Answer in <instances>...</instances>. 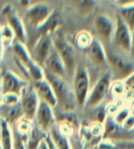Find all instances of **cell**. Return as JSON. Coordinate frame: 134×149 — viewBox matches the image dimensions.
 I'll list each match as a JSON object with an SVG mask.
<instances>
[{
	"mask_svg": "<svg viewBox=\"0 0 134 149\" xmlns=\"http://www.w3.org/2000/svg\"><path fill=\"white\" fill-rule=\"evenodd\" d=\"M44 79L50 84L56 96V109L59 108L62 112H75L77 108H79L73 86H70L64 78L57 77L47 72H44Z\"/></svg>",
	"mask_w": 134,
	"mask_h": 149,
	"instance_id": "6da1fadb",
	"label": "cell"
},
{
	"mask_svg": "<svg viewBox=\"0 0 134 149\" xmlns=\"http://www.w3.org/2000/svg\"><path fill=\"white\" fill-rule=\"evenodd\" d=\"M108 66L111 67L116 81H123L134 72V59L130 54L124 53L117 48L113 47L106 49Z\"/></svg>",
	"mask_w": 134,
	"mask_h": 149,
	"instance_id": "7a4b0ae2",
	"label": "cell"
},
{
	"mask_svg": "<svg viewBox=\"0 0 134 149\" xmlns=\"http://www.w3.org/2000/svg\"><path fill=\"white\" fill-rule=\"evenodd\" d=\"M51 41L54 48L61 57L62 61L65 65L66 76L73 78L75 70V53L73 45L69 43L63 29L60 27L51 35Z\"/></svg>",
	"mask_w": 134,
	"mask_h": 149,
	"instance_id": "3957f363",
	"label": "cell"
},
{
	"mask_svg": "<svg viewBox=\"0 0 134 149\" xmlns=\"http://www.w3.org/2000/svg\"><path fill=\"white\" fill-rule=\"evenodd\" d=\"M73 89L79 108H84L90 91V77L85 66L77 65L73 77Z\"/></svg>",
	"mask_w": 134,
	"mask_h": 149,
	"instance_id": "277c9868",
	"label": "cell"
},
{
	"mask_svg": "<svg viewBox=\"0 0 134 149\" xmlns=\"http://www.w3.org/2000/svg\"><path fill=\"white\" fill-rule=\"evenodd\" d=\"M111 76L112 74L110 72H105L99 77V80L95 82L93 87L90 88L89 95L86 100L85 106L84 108H97L101 105L104 99L108 95L110 91V86H111Z\"/></svg>",
	"mask_w": 134,
	"mask_h": 149,
	"instance_id": "5b68a950",
	"label": "cell"
},
{
	"mask_svg": "<svg viewBox=\"0 0 134 149\" xmlns=\"http://www.w3.org/2000/svg\"><path fill=\"white\" fill-rule=\"evenodd\" d=\"M54 8L45 2H38L28 6L25 12V24L37 29L47 20Z\"/></svg>",
	"mask_w": 134,
	"mask_h": 149,
	"instance_id": "8992f818",
	"label": "cell"
},
{
	"mask_svg": "<svg viewBox=\"0 0 134 149\" xmlns=\"http://www.w3.org/2000/svg\"><path fill=\"white\" fill-rule=\"evenodd\" d=\"M131 40H132V32L128 27L124 20L116 14L115 19V29L113 33L112 42L113 46L124 53L130 54L131 51Z\"/></svg>",
	"mask_w": 134,
	"mask_h": 149,
	"instance_id": "52a82bcc",
	"label": "cell"
},
{
	"mask_svg": "<svg viewBox=\"0 0 134 149\" xmlns=\"http://www.w3.org/2000/svg\"><path fill=\"white\" fill-rule=\"evenodd\" d=\"M40 100L34 89L32 83H28L20 93V105H21L23 117L28 121H34Z\"/></svg>",
	"mask_w": 134,
	"mask_h": 149,
	"instance_id": "ba28073f",
	"label": "cell"
},
{
	"mask_svg": "<svg viewBox=\"0 0 134 149\" xmlns=\"http://www.w3.org/2000/svg\"><path fill=\"white\" fill-rule=\"evenodd\" d=\"M32 122H35L38 127L42 129L44 132L48 133L57 125L55 109L49 106L48 104L40 101Z\"/></svg>",
	"mask_w": 134,
	"mask_h": 149,
	"instance_id": "9c48e42d",
	"label": "cell"
},
{
	"mask_svg": "<svg viewBox=\"0 0 134 149\" xmlns=\"http://www.w3.org/2000/svg\"><path fill=\"white\" fill-rule=\"evenodd\" d=\"M1 81V95L6 93H16L19 95L28 84L25 79L21 78L11 70H6L0 77Z\"/></svg>",
	"mask_w": 134,
	"mask_h": 149,
	"instance_id": "30bf717a",
	"label": "cell"
},
{
	"mask_svg": "<svg viewBox=\"0 0 134 149\" xmlns=\"http://www.w3.org/2000/svg\"><path fill=\"white\" fill-rule=\"evenodd\" d=\"M52 47L54 45H52V41H51V36H47V35L40 36L36 40L32 52H30L34 62L42 67L47 57L49 56Z\"/></svg>",
	"mask_w": 134,
	"mask_h": 149,
	"instance_id": "8fae6325",
	"label": "cell"
},
{
	"mask_svg": "<svg viewBox=\"0 0 134 149\" xmlns=\"http://www.w3.org/2000/svg\"><path fill=\"white\" fill-rule=\"evenodd\" d=\"M93 29L99 38L109 42L112 40L113 33L115 29V22L107 15L99 14L93 19Z\"/></svg>",
	"mask_w": 134,
	"mask_h": 149,
	"instance_id": "7c38bea8",
	"label": "cell"
},
{
	"mask_svg": "<svg viewBox=\"0 0 134 149\" xmlns=\"http://www.w3.org/2000/svg\"><path fill=\"white\" fill-rule=\"evenodd\" d=\"M86 56L88 60L91 62L93 65L97 67H106L108 66L107 57H106V51H105L104 45L99 39L93 38L91 44L85 51Z\"/></svg>",
	"mask_w": 134,
	"mask_h": 149,
	"instance_id": "4fadbf2b",
	"label": "cell"
},
{
	"mask_svg": "<svg viewBox=\"0 0 134 149\" xmlns=\"http://www.w3.org/2000/svg\"><path fill=\"white\" fill-rule=\"evenodd\" d=\"M44 72H47L49 74L57 76V77L64 78L66 77V69H65V65L62 61L61 57L59 56V54L57 53V51L52 47L49 56L45 60L44 64L42 66Z\"/></svg>",
	"mask_w": 134,
	"mask_h": 149,
	"instance_id": "5bb4252c",
	"label": "cell"
},
{
	"mask_svg": "<svg viewBox=\"0 0 134 149\" xmlns=\"http://www.w3.org/2000/svg\"><path fill=\"white\" fill-rule=\"evenodd\" d=\"M32 85L34 86V89L37 93L38 98L41 102H44V103L48 104L49 106L52 107V108H56L57 106V99L55 96L54 91L51 88L50 84H49L45 79H43L41 81H38V82L32 83Z\"/></svg>",
	"mask_w": 134,
	"mask_h": 149,
	"instance_id": "9a60e30c",
	"label": "cell"
},
{
	"mask_svg": "<svg viewBox=\"0 0 134 149\" xmlns=\"http://www.w3.org/2000/svg\"><path fill=\"white\" fill-rule=\"evenodd\" d=\"M0 118L3 121H6L11 126L15 125L16 123L23 119V111H22L20 102L16 105H0Z\"/></svg>",
	"mask_w": 134,
	"mask_h": 149,
	"instance_id": "2e32d148",
	"label": "cell"
},
{
	"mask_svg": "<svg viewBox=\"0 0 134 149\" xmlns=\"http://www.w3.org/2000/svg\"><path fill=\"white\" fill-rule=\"evenodd\" d=\"M62 24V18L59 12H57L56 10L52 11L50 14V16L47 18L44 23L41 25L40 27H38L36 31L38 32V38L40 36H51L56 32L57 29H59L61 27Z\"/></svg>",
	"mask_w": 134,
	"mask_h": 149,
	"instance_id": "e0dca14e",
	"label": "cell"
},
{
	"mask_svg": "<svg viewBox=\"0 0 134 149\" xmlns=\"http://www.w3.org/2000/svg\"><path fill=\"white\" fill-rule=\"evenodd\" d=\"M8 25L11 27L14 35H15V40L25 44L27 40L25 24L17 14L8 19Z\"/></svg>",
	"mask_w": 134,
	"mask_h": 149,
	"instance_id": "ac0fdd59",
	"label": "cell"
},
{
	"mask_svg": "<svg viewBox=\"0 0 134 149\" xmlns=\"http://www.w3.org/2000/svg\"><path fill=\"white\" fill-rule=\"evenodd\" d=\"M47 133L44 132L42 129L38 127L35 122L32 123V129H30L28 141H27L26 149H37L41 142L45 140Z\"/></svg>",
	"mask_w": 134,
	"mask_h": 149,
	"instance_id": "d6986e66",
	"label": "cell"
},
{
	"mask_svg": "<svg viewBox=\"0 0 134 149\" xmlns=\"http://www.w3.org/2000/svg\"><path fill=\"white\" fill-rule=\"evenodd\" d=\"M49 138L51 139V141L54 142L55 146L57 149H73V146L70 144V140L68 136H64L63 133L60 132L58 129V126H55L48 133Z\"/></svg>",
	"mask_w": 134,
	"mask_h": 149,
	"instance_id": "ffe728a7",
	"label": "cell"
},
{
	"mask_svg": "<svg viewBox=\"0 0 134 149\" xmlns=\"http://www.w3.org/2000/svg\"><path fill=\"white\" fill-rule=\"evenodd\" d=\"M0 144L3 149H13V131L12 126L1 119Z\"/></svg>",
	"mask_w": 134,
	"mask_h": 149,
	"instance_id": "44dd1931",
	"label": "cell"
},
{
	"mask_svg": "<svg viewBox=\"0 0 134 149\" xmlns=\"http://www.w3.org/2000/svg\"><path fill=\"white\" fill-rule=\"evenodd\" d=\"M77 11L83 15L89 16L97 6V0H70Z\"/></svg>",
	"mask_w": 134,
	"mask_h": 149,
	"instance_id": "7402d4cb",
	"label": "cell"
},
{
	"mask_svg": "<svg viewBox=\"0 0 134 149\" xmlns=\"http://www.w3.org/2000/svg\"><path fill=\"white\" fill-rule=\"evenodd\" d=\"M125 86V98L124 101L127 102V105L131 107L134 105V72L131 74L128 78L123 80Z\"/></svg>",
	"mask_w": 134,
	"mask_h": 149,
	"instance_id": "603a6c76",
	"label": "cell"
},
{
	"mask_svg": "<svg viewBox=\"0 0 134 149\" xmlns=\"http://www.w3.org/2000/svg\"><path fill=\"white\" fill-rule=\"evenodd\" d=\"M117 15L123 19L124 22L128 25V27L132 32L134 29V6L118 8Z\"/></svg>",
	"mask_w": 134,
	"mask_h": 149,
	"instance_id": "cb8c5ba5",
	"label": "cell"
},
{
	"mask_svg": "<svg viewBox=\"0 0 134 149\" xmlns=\"http://www.w3.org/2000/svg\"><path fill=\"white\" fill-rule=\"evenodd\" d=\"M92 40H93L92 35L89 32H87V31H81V32H79L78 34L75 35V45L78 46L79 48H81V49H83V51H86L89 47Z\"/></svg>",
	"mask_w": 134,
	"mask_h": 149,
	"instance_id": "d4e9b609",
	"label": "cell"
},
{
	"mask_svg": "<svg viewBox=\"0 0 134 149\" xmlns=\"http://www.w3.org/2000/svg\"><path fill=\"white\" fill-rule=\"evenodd\" d=\"M130 115H131V107L129 106V105H124V106H119L116 113L112 118L117 125L122 126L124 121L126 120Z\"/></svg>",
	"mask_w": 134,
	"mask_h": 149,
	"instance_id": "484cf974",
	"label": "cell"
},
{
	"mask_svg": "<svg viewBox=\"0 0 134 149\" xmlns=\"http://www.w3.org/2000/svg\"><path fill=\"white\" fill-rule=\"evenodd\" d=\"M109 93H111L113 98L115 99H123L125 98V86H124L123 81H114L111 83Z\"/></svg>",
	"mask_w": 134,
	"mask_h": 149,
	"instance_id": "4316f807",
	"label": "cell"
},
{
	"mask_svg": "<svg viewBox=\"0 0 134 149\" xmlns=\"http://www.w3.org/2000/svg\"><path fill=\"white\" fill-rule=\"evenodd\" d=\"M0 40L3 43H8V44H12L15 40V35H14L13 31L8 24L3 25V26L0 27Z\"/></svg>",
	"mask_w": 134,
	"mask_h": 149,
	"instance_id": "83f0119b",
	"label": "cell"
},
{
	"mask_svg": "<svg viewBox=\"0 0 134 149\" xmlns=\"http://www.w3.org/2000/svg\"><path fill=\"white\" fill-rule=\"evenodd\" d=\"M116 149H134V140H113Z\"/></svg>",
	"mask_w": 134,
	"mask_h": 149,
	"instance_id": "f1b7e54d",
	"label": "cell"
},
{
	"mask_svg": "<svg viewBox=\"0 0 134 149\" xmlns=\"http://www.w3.org/2000/svg\"><path fill=\"white\" fill-rule=\"evenodd\" d=\"M20 102V96L16 93H6L2 95V104L6 105H16Z\"/></svg>",
	"mask_w": 134,
	"mask_h": 149,
	"instance_id": "f546056e",
	"label": "cell"
},
{
	"mask_svg": "<svg viewBox=\"0 0 134 149\" xmlns=\"http://www.w3.org/2000/svg\"><path fill=\"white\" fill-rule=\"evenodd\" d=\"M97 149H116L114 142L111 139H102L97 146Z\"/></svg>",
	"mask_w": 134,
	"mask_h": 149,
	"instance_id": "4dcf8cb0",
	"label": "cell"
},
{
	"mask_svg": "<svg viewBox=\"0 0 134 149\" xmlns=\"http://www.w3.org/2000/svg\"><path fill=\"white\" fill-rule=\"evenodd\" d=\"M16 14H17L16 10H15V8H14L13 6H11V4H6V6L2 8V11H1V15H2L3 18L6 19V20H8L10 17L16 15Z\"/></svg>",
	"mask_w": 134,
	"mask_h": 149,
	"instance_id": "1f68e13d",
	"label": "cell"
},
{
	"mask_svg": "<svg viewBox=\"0 0 134 149\" xmlns=\"http://www.w3.org/2000/svg\"><path fill=\"white\" fill-rule=\"evenodd\" d=\"M123 129H125V130H127V131H131V130H133L134 129V116L132 115H130L128 118H127L126 120L124 121V123L122 124V126H121Z\"/></svg>",
	"mask_w": 134,
	"mask_h": 149,
	"instance_id": "d6a6232c",
	"label": "cell"
},
{
	"mask_svg": "<svg viewBox=\"0 0 134 149\" xmlns=\"http://www.w3.org/2000/svg\"><path fill=\"white\" fill-rule=\"evenodd\" d=\"M115 3L118 8H124V6H134V0H116Z\"/></svg>",
	"mask_w": 134,
	"mask_h": 149,
	"instance_id": "836d02e7",
	"label": "cell"
},
{
	"mask_svg": "<svg viewBox=\"0 0 134 149\" xmlns=\"http://www.w3.org/2000/svg\"><path fill=\"white\" fill-rule=\"evenodd\" d=\"M45 143H46V146H47V148L48 149H57V147L55 146V144H54V142L51 141V139L49 138V136L47 134L46 136V138H45Z\"/></svg>",
	"mask_w": 134,
	"mask_h": 149,
	"instance_id": "e575fe53",
	"label": "cell"
},
{
	"mask_svg": "<svg viewBox=\"0 0 134 149\" xmlns=\"http://www.w3.org/2000/svg\"><path fill=\"white\" fill-rule=\"evenodd\" d=\"M130 55L134 59V29L132 31V40H131V51H130Z\"/></svg>",
	"mask_w": 134,
	"mask_h": 149,
	"instance_id": "d590c367",
	"label": "cell"
},
{
	"mask_svg": "<svg viewBox=\"0 0 134 149\" xmlns=\"http://www.w3.org/2000/svg\"><path fill=\"white\" fill-rule=\"evenodd\" d=\"M30 0H19L20 6H21L22 8H27V6H30Z\"/></svg>",
	"mask_w": 134,
	"mask_h": 149,
	"instance_id": "8d00e7d4",
	"label": "cell"
},
{
	"mask_svg": "<svg viewBox=\"0 0 134 149\" xmlns=\"http://www.w3.org/2000/svg\"><path fill=\"white\" fill-rule=\"evenodd\" d=\"M37 149H48L47 148V146H46V143H45V141H43V142H41L40 143V145L38 146V148Z\"/></svg>",
	"mask_w": 134,
	"mask_h": 149,
	"instance_id": "74e56055",
	"label": "cell"
},
{
	"mask_svg": "<svg viewBox=\"0 0 134 149\" xmlns=\"http://www.w3.org/2000/svg\"><path fill=\"white\" fill-rule=\"evenodd\" d=\"M2 54H3V44L0 40V65H1V59H2Z\"/></svg>",
	"mask_w": 134,
	"mask_h": 149,
	"instance_id": "f35d334b",
	"label": "cell"
},
{
	"mask_svg": "<svg viewBox=\"0 0 134 149\" xmlns=\"http://www.w3.org/2000/svg\"><path fill=\"white\" fill-rule=\"evenodd\" d=\"M131 113L134 116V105H132L131 106Z\"/></svg>",
	"mask_w": 134,
	"mask_h": 149,
	"instance_id": "ab89813d",
	"label": "cell"
},
{
	"mask_svg": "<svg viewBox=\"0 0 134 149\" xmlns=\"http://www.w3.org/2000/svg\"><path fill=\"white\" fill-rule=\"evenodd\" d=\"M1 104H2V95L0 93V105H1Z\"/></svg>",
	"mask_w": 134,
	"mask_h": 149,
	"instance_id": "60d3db41",
	"label": "cell"
},
{
	"mask_svg": "<svg viewBox=\"0 0 134 149\" xmlns=\"http://www.w3.org/2000/svg\"><path fill=\"white\" fill-rule=\"evenodd\" d=\"M0 93H1V81H0Z\"/></svg>",
	"mask_w": 134,
	"mask_h": 149,
	"instance_id": "b9f144b4",
	"label": "cell"
},
{
	"mask_svg": "<svg viewBox=\"0 0 134 149\" xmlns=\"http://www.w3.org/2000/svg\"><path fill=\"white\" fill-rule=\"evenodd\" d=\"M0 149H3V148H2V146H1V144H0Z\"/></svg>",
	"mask_w": 134,
	"mask_h": 149,
	"instance_id": "7bdbcfd3",
	"label": "cell"
},
{
	"mask_svg": "<svg viewBox=\"0 0 134 149\" xmlns=\"http://www.w3.org/2000/svg\"><path fill=\"white\" fill-rule=\"evenodd\" d=\"M110 1H114V2H116V0H110Z\"/></svg>",
	"mask_w": 134,
	"mask_h": 149,
	"instance_id": "ee69618b",
	"label": "cell"
}]
</instances>
